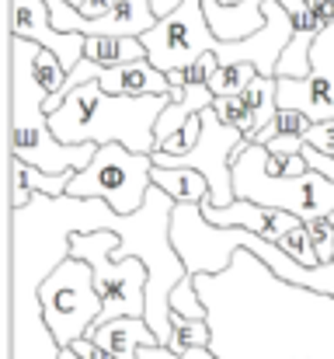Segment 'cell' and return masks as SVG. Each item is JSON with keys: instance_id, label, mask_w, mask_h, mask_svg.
<instances>
[{"instance_id": "cell-34", "label": "cell", "mask_w": 334, "mask_h": 359, "mask_svg": "<svg viewBox=\"0 0 334 359\" xmlns=\"http://www.w3.org/2000/svg\"><path fill=\"white\" fill-rule=\"evenodd\" d=\"M70 4H74V7H77V11L88 18V21H91V18H102V14H109L115 0H70Z\"/></svg>"}, {"instance_id": "cell-28", "label": "cell", "mask_w": 334, "mask_h": 359, "mask_svg": "<svg viewBox=\"0 0 334 359\" xmlns=\"http://www.w3.org/2000/svg\"><path fill=\"white\" fill-rule=\"evenodd\" d=\"M307 231H310V238H314V248H317L321 265H324V262H334V224H331V217H314V220H307Z\"/></svg>"}, {"instance_id": "cell-25", "label": "cell", "mask_w": 334, "mask_h": 359, "mask_svg": "<svg viewBox=\"0 0 334 359\" xmlns=\"http://www.w3.org/2000/svg\"><path fill=\"white\" fill-rule=\"evenodd\" d=\"M171 311L174 314H185V318H206V300L195 286V276H185L174 290H171Z\"/></svg>"}, {"instance_id": "cell-11", "label": "cell", "mask_w": 334, "mask_h": 359, "mask_svg": "<svg viewBox=\"0 0 334 359\" xmlns=\"http://www.w3.org/2000/svg\"><path fill=\"white\" fill-rule=\"evenodd\" d=\"M237 241L240 248H247L251 255H258L275 276L296 283V286H307V290H317V293H328L334 297V262H324V265H300L293 255H286L279 248V241H268L247 227H237Z\"/></svg>"}, {"instance_id": "cell-36", "label": "cell", "mask_w": 334, "mask_h": 359, "mask_svg": "<svg viewBox=\"0 0 334 359\" xmlns=\"http://www.w3.org/2000/svg\"><path fill=\"white\" fill-rule=\"evenodd\" d=\"M220 4H240V0H220Z\"/></svg>"}, {"instance_id": "cell-37", "label": "cell", "mask_w": 334, "mask_h": 359, "mask_svg": "<svg viewBox=\"0 0 334 359\" xmlns=\"http://www.w3.org/2000/svg\"><path fill=\"white\" fill-rule=\"evenodd\" d=\"M331 224H334V213H331Z\"/></svg>"}, {"instance_id": "cell-16", "label": "cell", "mask_w": 334, "mask_h": 359, "mask_svg": "<svg viewBox=\"0 0 334 359\" xmlns=\"http://www.w3.org/2000/svg\"><path fill=\"white\" fill-rule=\"evenodd\" d=\"M84 60H91L98 67H122L132 60H146V46L136 35H88Z\"/></svg>"}, {"instance_id": "cell-21", "label": "cell", "mask_w": 334, "mask_h": 359, "mask_svg": "<svg viewBox=\"0 0 334 359\" xmlns=\"http://www.w3.org/2000/svg\"><path fill=\"white\" fill-rule=\"evenodd\" d=\"M310 126H314V119H310L307 112L279 105V112H275L272 126H265V129L258 133V140H254V143H268V140H275V136H300V140H307Z\"/></svg>"}, {"instance_id": "cell-1", "label": "cell", "mask_w": 334, "mask_h": 359, "mask_svg": "<svg viewBox=\"0 0 334 359\" xmlns=\"http://www.w3.org/2000/svg\"><path fill=\"white\" fill-rule=\"evenodd\" d=\"M174 199L150 185L146 203L122 217L105 199H77V196H42L35 192L28 206L11 210V293L39 297V286L49 272L70 258L74 234L115 231L122 234V248L115 258H143L150 283H146V321L157 332L160 346L171 342V290L188 276L174 241L171 217Z\"/></svg>"}, {"instance_id": "cell-10", "label": "cell", "mask_w": 334, "mask_h": 359, "mask_svg": "<svg viewBox=\"0 0 334 359\" xmlns=\"http://www.w3.org/2000/svg\"><path fill=\"white\" fill-rule=\"evenodd\" d=\"M279 105L300 109L314 122L334 119V25L321 28L307 77H279Z\"/></svg>"}, {"instance_id": "cell-30", "label": "cell", "mask_w": 334, "mask_h": 359, "mask_svg": "<svg viewBox=\"0 0 334 359\" xmlns=\"http://www.w3.org/2000/svg\"><path fill=\"white\" fill-rule=\"evenodd\" d=\"M32 189H28V182L21 178V171H18V164H14V157H11V210H21V206H28L32 203Z\"/></svg>"}, {"instance_id": "cell-32", "label": "cell", "mask_w": 334, "mask_h": 359, "mask_svg": "<svg viewBox=\"0 0 334 359\" xmlns=\"http://www.w3.org/2000/svg\"><path fill=\"white\" fill-rule=\"evenodd\" d=\"M70 349H74V353H77L81 359H115L109 349H102V346H98V342H95L91 335H88V339H77V342H74Z\"/></svg>"}, {"instance_id": "cell-35", "label": "cell", "mask_w": 334, "mask_h": 359, "mask_svg": "<svg viewBox=\"0 0 334 359\" xmlns=\"http://www.w3.org/2000/svg\"><path fill=\"white\" fill-rule=\"evenodd\" d=\"M310 7H314V14H317V21L324 28L334 25V0H310Z\"/></svg>"}, {"instance_id": "cell-17", "label": "cell", "mask_w": 334, "mask_h": 359, "mask_svg": "<svg viewBox=\"0 0 334 359\" xmlns=\"http://www.w3.org/2000/svg\"><path fill=\"white\" fill-rule=\"evenodd\" d=\"M153 185H160L174 203H202L209 196V178L195 168H160V164H153Z\"/></svg>"}, {"instance_id": "cell-13", "label": "cell", "mask_w": 334, "mask_h": 359, "mask_svg": "<svg viewBox=\"0 0 334 359\" xmlns=\"http://www.w3.org/2000/svg\"><path fill=\"white\" fill-rule=\"evenodd\" d=\"M98 81H102V88L109 95H125V98L171 95L167 74L157 70L150 60H132V63H122V67H102Z\"/></svg>"}, {"instance_id": "cell-4", "label": "cell", "mask_w": 334, "mask_h": 359, "mask_svg": "<svg viewBox=\"0 0 334 359\" xmlns=\"http://www.w3.org/2000/svg\"><path fill=\"white\" fill-rule=\"evenodd\" d=\"M32 39L11 35V154L49 175L84 171L95 161L98 143H63L53 133L46 112L49 88L32 67Z\"/></svg>"}, {"instance_id": "cell-24", "label": "cell", "mask_w": 334, "mask_h": 359, "mask_svg": "<svg viewBox=\"0 0 334 359\" xmlns=\"http://www.w3.org/2000/svg\"><path fill=\"white\" fill-rule=\"evenodd\" d=\"M216 67H220V56H216V53H202L199 60H192V63H185V67H178V70H167V81H171V88L209 84V77H213Z\"/></svg>"}, {"instance_id": "cell-2", "label": "cell", "mask_w": 334, "mask_h": 359, "mask_svg": "<svg viewBox=\"0 0 334 359\" xmlns=\"http://www.w3.org/2000/svg\"><path fill=\"white\" fill-rule=\"evenodd\" d=\"M195 286L220 359H334V297L275 276L247 248Z\"/></svg>"}, {"instance_id": "cell-31", "label": "cell", "mask_w": 334, "mask_h": 359, "mask_svg": "<svg viewBox=\"0 0 334 359\" xmlns=\"http://www.w3.org/2000/svg\"><path fill=\"white\" fill-rule=\"evenodd\" d=\"M303 157H307V164H310L314 171H321L324 178H331L334 182V157L321 154V150H317V147H310V143H303Z\"/></svg>"}, {"instance_id": "cell-8", "label": "cell", "mask_w": 334, "mask_h": 359, "mask_svg": "<svg viewBox=\"0 0 334 359\" xmlns=\"http://www.w3.org/2000/svg\"><path fill=\"white\" fill-rule=\"evenodd\" d=\"M146 46V60L157 70H178L202 53H220L223 39L209 28L202 0H181L171 14H164L146 35H139Z\"/></svg>"}, {"instance_id": "cell-27", "label": "cell", "mask_w": 334, "mask_h": 359, "mask_svg": "<svg viewBox=\"0 0 334 359\" xmlns=\"http://www.w3.org/2000/svg\"><path fill=\"white\" fill-rule=\"evenodd\" d=\"M199 136H202V116L188 119V126H185V129H178L174 136H167L164 143H157V150H160V154H171V157H181V154L195 150Z\"/></svg>"}, {"instance_id": "cell-15", "label": "cell", "mask_w": 334, "mask_h": 359, "mask_svg": "<svg viewBox=\"0 0 334 359\" xmlns=\"http://www.w3.org/2000/svg\"><path fill=\"white\" fill-rule=\"evenodd\" d=\"M91 339L102 349H109L115 359H139L136 356L139 346H160V339L146 318H115L109 325L91 328Z\"/></svg>"}, {"instance_id": "cell-26", "label": "cell", "mask_w": 334, "mask_h": 359, "mask_svg": "<svg viewBox=\"0 0 334 359\" xmlns=\"http://www.w3.org/2000/svg\"><path fill=\"white\" fill-rule=\"evenodd\" d=\"M279 248H282L286 255H293L300 265H321L317 248H314V238H310V231H307V220L296 224L293 231H286V234L279 238Z\"/></svg>"}, {"instance_id": "cell-3", "label": "cell", "mask_w": 334, "mask_h": 359, "mask_svg": "<svg viewBox=\"0 0 334 359\" xmlns=\"http://www.w3.org/2000/svg\"><path fill=\"white\" fill-rule=\"evenodd\" d=\"M171 95L125 98L109 95L98 77L77 84L56 112H49V126L63 143H125L136 154L157 150V119Z\"/></svg>"}, {"instance_id": "cell-14", "label": "cell", "mask_w": 334, "mask_h": 359, "mask_svg": "<svg viewBox=\"0 0 334 359\" xmlns=\"http://www.w3.org/2000/svg\"><path fill=\"white\" fill-rule=\"evenodd\" d=\"M261 4H265V0H240V4L202 0V7H206V21H209V28L220 35L223 42H237V39L254 35V32L265 25V11H261Z\"/></svg>"}, {"instance_id": "cell-20", "label": "cell", "mask_w": 334, "mask_h": 359, "mask_svg": "<svg viewBox=\"0 0 334 359\" xmlns=\"http://www.w3.org/2000/svg\"><path fill=\"white\" fill-rule=\"evenodd\" d=\"M258 77V67L254 63H220L209 77V88L213 95L223 98V95H240L251 81Z\"/></svg>"}, {"instance_id": "cell-6", "label": "cell", "mask_w": 334, "mask_h": 359, "mask_svg": "<svg viewBox=\"0 0 334 359\" xmlns=\"http://www.w3.org/2000/svg\"><path fill=\"white\" fill-rule=\"evenodd\" d=\"M39 304L46 314V325L60 349H70L77 339H88L91 328L102 318V293L95 286V269L91 262L70 255L63 258L49 279L39 286Z\"/></svg>"}, {"instance_id": "cell-29", "label": "cell", "mask_w": 334, "mask_h": 359, "mask_svg": "<svg viewBox=\"0 0 334 359\" xmlns=\"http://www.w3.org/2000/svg\"><path fill=\"white\" fill-rule=\"evenodd\" d=\"M307 143H310V147H317L321 154L334 157V119L314 122V126H310V133H307Z\"/></svg>"}, {"instance_id": "cell-22", "label": "cell", "mask_w": 334, "mask_h": 359, "mask_svg": "<svg viewBox=\"0 0 334 359\" xmlns=\"http://www.w3.org/2000/svg\"><path fill=\"white\" fill-rule=\"evenodd\" d=\"M11 157H14V154H11ZM14 164H18L21 178L28 182V189H32V192H42V196H67V189H70L74 175H77V171L49 175V171H42V168H32V164H25L21 157H14Z\"/></svg>"}, {"instance_id": "cell-18", "label": "cell", "mask_w": 334, "mask_h": 359, "mask_svg": "<svg viewBox=\"0 0 334 359\" xmlns=\"http://www.w3.org/2000/svg\"><path fill=\"white\" fill-rule=\"evenodd\" d=\"M240 98L251 105V112H254V140H258V133L265 129V126H272L275 119V112H279V77H254L244 91H240Z\"/></svg>"}, {"instance_id": "cell-33", "label": "cell", "mask_w": 334, "mask_h": 359, "mask_svg": "<svg viewBox=\"0 0 334 359\" xmlns=\"http://www.w3.org/2000/svg\"><path fill=\"white\" fill-rule=\"evenodd\" d=\"M303 143H307V140H300V136H275V140H268L265 147H268L272 154H303Z\"/></svg>"}, {"instance_id": "cell-9", "label": "cell", "mask_w": 334, "mask_h": 359, "mask_svg": "<svg viewBox=\"0 0 334 359\" xmlns=\"http://www.w3.org/2000/svg\"><path fill=\"white\" fill-rule=\"evenodd\" d=\"M240 143H244V133L220 122V116L213 109H206L202 112V136H199L195 150H188L181 157L153 150L150 157L160 168H195V171H202L209 178L206 203L209 206H230L237 199V189H233V154H237Z\"/></svg>"}, {"instance_id": "cell-12", "label": "cell", "mask_w": 334, "mask_h": 359, "mask_svg": "<svg viewBox=\"0 0 334 359\" xmlns=\"http://www.w3.org/2000/svg\"><path fill=\"white\" fill-rule=\"evenodd\" d=\"M202 213L216 227H247V231H254V234H261V238H268V241H279L286 231H293L296 224H303L296 213L258 206V203H247V199H233L230 206H209L202 199Z\"/></svg>"}, {"instance_id": "cell-19", "label": "cell", "mask_w": 334, "mask_h": 359, "mask_svg": "<svg viewBox=\"0 0 334 359\" xmlns=\"http://www.w3.org/2000/svg\"><path fill=\"white\" fill-rule=\"evenodd\" d=\"M209 342H213V328L206 318H185L171 311V342H167L171 353L185 356L192 349H209Z\"/></svg>"}, {"instance_id": "cell-7", "label": "cell", "mask_w": 334, "mask_h": 359, "mask_svg": "<svg viewBox=\"0 0 334 359\" xmlns=\"http://www.w3.org/2000/svg\"><path fill=\"white\" fill-rule=\"evenodd\" d=\"M153 185V157L136 154L125 143L98 147L95 161L74 175L67 196L77 199H105L115 213L129 217L146 203V192Z\"/></svg>"}, {"instance_id": "cell-5", "label": "cell", "mask_w": 334, "mask_h": 359, "mask_svg": "<svg viewBox=\"0 0 334 359\" xmlns=\"http://www.w3.org/2000/svg\"><path fill=\"white\" fill-rule=\"evenodd\" d=\"M268 147L265 143H240L233 154V189L237 199L296 213L300 220L331 217L334 213V182L321 171H307L300 178H279L265 168Z\"/></svg>"}, {"instance_id": "cell-23", "label": "cell", "mask_w": 334, "mask_h": 359, "mask_svg": "<svg viewBox=\"0 0 334 359\" xmlns=\"http://www.w3.org/2000/svg\"><path fill=\"white\" fill-rule=\"evenodd\" d=\"M213 112L220 116V122L240 129L247 143H254V112H251V105L240 95H223V98H216L213 102Z\"/></svg>"}]
</instances>
